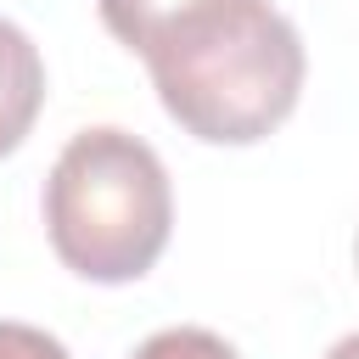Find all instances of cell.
Listing matches in <instances>:
<instances>
[{
    "label": "cell",
    "mask_w": 359,
    "mask_h": 359,
    "mask_svg": "<svg viewBox=\"0 0 359 359\" xmlns=\"http://www.w3.org/2000/svg\"><path fill=\"white\" fill-rule=\"evenodd\" d=\"M135 359H241L224 337L202 331V325H174V331H157L135 348Z\"/></svg>",
    "instance_id": "cell-5"
},
{
    "label": "cell",
    "mask_w": 359,
    "mask_h": 359,
    "mask_svg": "<svg viewBox=\"0 0 359 359\" xmlns=\"http://www.w3.org/2000/svg\"><path fill=\"white\" fill-rule=\"evenodd\" d=\"M45 107V62L39 45L0 17V157H11L22 146V135L34 129Z\"/></svg>",
    "instance_id": "cell-4"
},
{
    "label": "cell",
    "mask_w": 359,
    "mask_h": 359,
    "mask_svg": "<svg viewBox=\"0 0 359 359\" xmlns=\"http://www.w3.org/2000/svg\"><path fill=\"white\" fill-rule=\"evenodd\" d=\"M303 67L309 62L297 28L275 6H258L208 50L157 67L151 84L163 95V112L185 135L208 146H252L292 118L303 95Z\"/></svg>",
    "instance_id": "cell-2"
},
{
    "label": "cell",
    "mask_w": 359,
    "mask_h": 359,
    "mask_svg": "<svg viewBox=\"0 0 359 359\" xmlns=\"http://www.w3.org/2000/svg\"><path fill=\"white\" fill-rule=\"evenodd\" d=\"M101 22L118 45H129L151 73L168 62H185L241 28L269 0H95Z\"/></svg>",
    "instance_id": "cell-3"
},
{
    "label": "cell",
    "mask_w": 359,
    "mask_h": 359,
    "mask_svg": "<svg viewBox=\"0 0 359 359\" xmlns=\"http://www.w3.org/2000/svg\"><path fill=\"white\" fill-rule=\"evenodd\" d=\"M168 224V168L140 135L101 123L62 146L45 180V230L73 275L95 286L140 280L163 258Z\"/></svg>",
    "instance_id": "cell-1"
},
{
    "label": "cell",
    "mask_w": 359,
    "mask_h": 359,
    "mask_svg": "<svg viewBox=\"0 0 359 359\" xmlns=\"http://www.w3.org/2000/svg\"><path fill=\"white\" fill-rule=\"evenodd\" d=\"M325 359H359V331H353V337H342V342H337Z\"/></svg>",
    "instance_id": "cell-7"
},
{
    "label": "cell",
    "mask_w": 359,
    "mask_h": 359,
    "mask_svg": "<svg viewBox=\"0 0 359 359\" xmlns=\"http://www.w3.org/2000/svg\"><path fill=\"white\" fill-rule=\"evenodd\" d=\"M0 359H67V348L50 331H39V325L0 320Z\"/></svg>",
    "instance_id": "cell-6"
}]
</instances>
